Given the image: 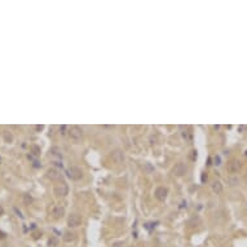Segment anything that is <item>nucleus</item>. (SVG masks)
Returning a JSON list of instances; mask_svg holds the SVG:
<instances>
[{"mask_svg":"<svg viewBox=\"0 0 247 247\" xmlns=\"http://www.w3.org/2000/svg\"><path fill=\"white\" fill-rule=\"evenodd\" d=\"M82 175H83V172H82V170L79 167L73 166L67 170V176L71 180H79V179H82Z\"/></svg>","mask_w":247,"mask_h":247,"instance_id":"f03ea898","label":"nucleus"},{"mask_svg":"<svg viewBox=\"0 0 247 247\" xmlns=\"http://www.w3.org/2000/svg\"><path fill=\"white\" fill-rule=\"evenodd\" d=\"M36 129H38V131H40V129H43V125H38Z\"/></svg>","mask_w":247,"mask_h":247,"instance_id":"aec40b11","label":"nucleus"},{"mask_svg":"<svg viewBox=\"0 0 247 247\" xmlns=\"http://www.w3.org/2000/svg\"><path fill=\"white\" fill-rule=\"evenodd\" d=\"M226 168H228V171L230 172V174H237V172L241 170V162L240 160H237V159H232V160H229L228 162Z\"/></svg>","mask_w":247,"mask_h":247,"instance_id":"20e7f679","label":"nucleus"},{"mask_svg":"<svg viewBox=\"0 0 247 247\" xmlns=\"http://www.w3.org/2000/svg\"><path fill=\"white\" fill-rule=\"evenodd\" d=\"M212 191L215 194H220L223 191V184L220 181H214L212 182Z\"/></svg>","mask_w":247,"mask_h":247,"instance_id":"9b49d317","label":"nucleus"},{"mask_svg":"<svg viewBox=\"0 0 247 247\" xmlns=\"http://www.w3.org/2000/svg\"><path fill=\"white\" fill-rule=\"evenodd\" d=\"M172 172H174V175H176V176H182V175L186 172V166H185V164H184L182 162H180V163H177V164H176V166L174 167Z\"/></svg>","mask_w":247,"mask_h":247,"instance_id":"0eeeda50","label":"nucleus"},{"mask_svg":"<svg viewBox=\"0 0 247 247\" xmlns=\"http://www.w3.org/2000/svg\"><path fill=\"white\" fill-rule=\"evenodd\" d=\"M64 242H66V243H70V242H73L74 240H75V233H73V232H65L64 234Z\"/></svg>","mask_w":247,"mask_h":247,"instance_id":"f8f14e48","label":"nucleus"},{"mask_svg":"<svg viewBox=\"0 0 247 247\" xmlns=\"http://www.w3.org/2000/svg\"><path fill=\"white\" fill-rule=\"evenodd\" d=\"M48 246L49 247H57L58 246V240L56 237H50L48 241Z\"/></svg>","mask_w":247,"mask_h":247,"instance_id":"ddd939ff","label":"nucleus"},{"mask_svg":"<svg viewBox=\"0 0 247 247\" xmlns=\"http://www.w3.org/2000/svg\"><path fill=\"white\" fill-rule=\"evenodd\" d=\"M229 182H230V185H236V184H238V179L237 177H232L229 180Z\"/></svg>","mask_w":247,"mask_h":247,"instance_id":"f3484780","label":"nucleus"},{"mask_svg":"<svg viewBox=\"0 0 247 247\" xmlns=\"http://www.w3.org/2000/svg\"><path fill=\"white\" fill-rule=\"evenodd\" d=\"M129 247H135V246H129Z\"/></svg>","mask_w":247,"mask_h":247,"instance_id":"5701e85b","label":"nucleus"},{"mask_svg":"<svg viewBox=\"0 0 247 247\" xmlns=\"http://www.w3.org/2000/svg\"><path fill=\"white\" fill-rule=\"evenodd\" d=\"M67 185H66L65 182H62V184H58V185H56L53 188V193L56 197H65L66 194H67Z\"/></svg>","mask_w":247,"mask_h":247,"instance_id":"f257e3e1","label":"nucleus"},{"mask_svg":"<svg viewBox=\"0 0 247 247\" xmlns=\"http://www.w3.org/2000/svg\"><path fill=\"white\" fill-rule=\"evenodd\" d=\"M167 189L166 188H163V186H159L158 189L155 190V193H154V195H155V198L158 199V201H160V202H163L164 199L167 198Z\"/></svg>","mask_w":247,"mask_h":247,"instance_id":"423d86ee","label":"nucleus"},{"mask_svg":"<svg viewBox=\"0 0 247 247\" xmlns=\"http://www.w3.org/2000/svg\"><path fill=\"white\" fill-rule=\"evenodd\" d=\"M3 212H4V210H3V207L0 206V215H3Z\"/></svg>","mask_w":247,"mask_h":247,"instance_id":"412c9836","label":"nucleus"},{"mask_svg":"<svg viewBox=\"0 0 247 247\" xmlns=\"http://www.w3.org/2000/svg\"><path fill=\"white\" fill-rule=\"evenodd\" d=\"M50 214H52L53 219H60V217H62V215L65 214V210H64V207H61V206H54L53 208L50 210Z\"/></svg>","mask_w":247,"mask_h":247,"instance_id":"6e6552de","label":"nucleus"},{"mask_svg":"<svg viewBox=\"0 0 247 247\" xmlns=\"http://www.w3.org/2000/svg\"><path fill=\"white\" fill-rule=\"evenodd\" d=\"M69 135L70 137H71L73 140H80L82 139V136H83V132H82V129L78 127V125H73L71 128H70V131H69Z\"/></svg>","mask_w":247,"mask_h":247,"instance_id":"39448f33","label":"nucleus"},{"mask_svg":"<svg viewBox=\"0 0 247 247\" xmlns=\"http://www.w3.org/2000/svg\"><path fill=\"white\" fill-rule=\"evenodd\" d=\"M47 177L50 180H58L61 177V174L58 170H56V168H50V170L47 171Z\"/></svg>","mask_w":247,"mask_h":247,"instance_id":"9d476101","label":"nucleus"},{"mask_svg":"<svg viewBox=\"0 0 247 247\" xmlns=\"http://www.w3.org/2000/svg\"><path fill=\"white\" fill-rule=\"evenodd\" d=\"M111 158H113V160H114L115 163H122L123 160H124V155H123L122 150L116 149V150H114V151L111 153Z\"/></svg>","mask_w":247,"mask_h":247,"instance_id":"1a4fd4ad","label":"nucleus"},{"mask_svg":"<svg viewBox=\"0 0 247 247\" xmlns=\"http://www.w3.org/2000/svg\"><path fill=\"white\" fill-rule=\"evenodd\" d=\"M65 131H66V125H61V127H60V132H61V135H65Z\"/></svg>","mask_w":247,"mask_h":247,"instance_id":"a211bd4d","label":"nucleus"},{"mask_svg":"<svg viewBox=\"0 0 247 247\" xmlns=\"http://www.w3.org/2000/svg\"><path fill=\"white\" fill-rule=\"evenodd\" d=\"M23 202H25V205H30V203L33 202V198H31L29 194H26L25 197H23Z\"/></svg>","mask_w":247,"mask_h":247,"instance_id":"dca6fc26","label":"nucleus"},{"mask_svg":"<svg viewBox=\"0 0 247 247\" xmlns=\"http://www.w3.org/2000/svg\"><path fill=\"white\" fill-rule=\"evenodd\" d=\"M245 180H246V182H247V175L245 176Z\"/></svg>","mask_w":247,"mask_h":247,"instance_id":"4be33fe9","label":"nucleus"},{"mask_svg":"<svg viewBox=\"0 0 247 247\" xmlns=\"http://www.w3.org/2000/svg\"><path fill=\"white\" fill-rule=\"evenodd\" d=\"M31 151H33L35 155H39L40 154V148L36 146V145H31Z\"/></svg>","mask_w":247,"mask_h":247,"instance_id":"2eb2a0df","label":"nucleus"},{"mask_svg":"<svg viewBox=\"0 0 247 247\" xmlns=\"http://www.w3.org/2000/svg\"><path fill=\"white\" fill-rule=\"evenodd\" d=\"M201 180H202V182H205L206 180H207V174H206V172H203V174H202V177H201Z\"/></svg>","mask_w":247,"mask_h":247,"instance_id":"6ab92c4d","label":"nucleus"},{"mask_svg":"<svg viewBox=\"0 0 247 247\" xmlns=\"http://www.w3.org/2000/svg\"><path fill=\"white\" fill-rule=\"evenodd\" d=\"M80 224H82V217L79 216V215L73 214V215H70V216H69L67 225L70 226V228H78Z\"/></svg>","mask_w":247,"mask_h":247,"instance_id":"7ed1b4c3","label":"nucleus"},{"mask_svg":"<svg viewBox=\"0 0 247 247\" xmlns=\"http://www.w3.org/2000/svg\"><path fill=\"white\" fill-rule=\"evenodd\" d=\"M3 137H4V141H5V142H10V141L13 140V137H12V135L9 132H4Z\"/></svg>","mask_w":247,"mask_h":247,"instance_id":"4468645a","label":"nucleus"}]
</instances>
